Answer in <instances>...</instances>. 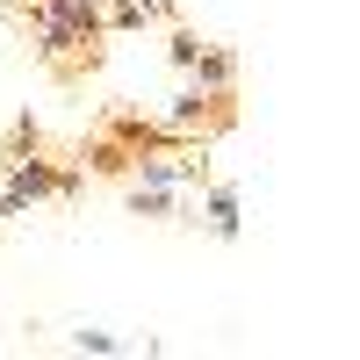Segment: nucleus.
Instances as JSON below:
<instances>
[{"mask_svg": "<svg viewBox=\"0 0 360 360\" xmlns=\"http://www.w3.org/2000/svg\"><path fill=\"white\" fill-rule=\"evenodd\" d=\"M29 22V44H37V58L51 72H79L101 58V0H72V8H22Z\"/></svg>", "mask_w": 360, "mask_h": 360, "instance_id": "1", "label": "nucleus"}, {"mask_svg": "<svg viewBox=\"0 0 360 360\" xmlns=\"http://www.w3.org/2000/svg\"><path fill=\"white\" fill-rule=\"evenodd\" d=\"M86 188V166H51L44 152H29V159H0V224H15L22 209H37V202H72Z\"/></svg>", "mask_w": 360, "mask_h": 360, "instance_id": "2", "label": "nucleus"}, {"mask_svg": "<svg viewBox=\"0 0 360 360\" xmlns=\"http://www.w3.org/2000/svg\"><path fill=\"white\" fill-rule=\"evenodd\" d=\"M159 123L180 137V144H209L224 123H231V94H202V86H180V94L166 101Z\"/></svg>", "mask_w": 360, "mask_h": 360, "instance_id": "3", "label": "nucleus"}, {"mask_svg": "<svg viewBox=\"0 0 360 360\" xmlns=\"http://www.w3.org/2000/svg\"><path fill=\"white\" fill-rule=\"evenodd\" d=\"M195 224H209V238H231L245 231V217H238V188H224V180H202V217Z\"/></svg>", "mask_w": 360, "mask_h": 360, "instance_id": "4", "label": "nucleus"}, {"mask_svg": "<svg viewBox=\"0 0 360 360\" xmlns=\"http://www.w3.org/2000/svg\"><path fill=\"white\" fill-rule=\"evenodd\" d=\"M144 22H173V0H101V29L108 37L144 29Z\"/></svg>", "mask_w": 360, "mask_h": 360, "instance_id": "5", "label": "nucleus"}, {"mask_svg": "<svg viewBox=\"0 0 360 360\" xmlns=\"http://www.w3.org/2000/svg\"><path fill=\"white\" fill-rule=\"evenodd\" d=\"M188 79L202 86V94H231V86H238V51L202 44V51H195V65H188Z\"/></svg>", "mask_w": 360, "mask_h": 360, "instance_id": "6", "label": "nucleus"}, {"mask_svg": "<svg viewBox=\"0 0 360 360\" xmlns=\"http://www.w3.org/2000/svg\"><path fill=\"white\" fill-rule=\"evenodd\" d=\"M123 202H130V217H173V188H152V180H130L123 188Z\"/></svg>", "mask_w": 360, "mask_h": 360, "instance_id": "7", "label": "nucleus"}, {"mask_svg": "<svg viewBox=\"0 0 360 360\" xmlns=\"http://www.w3.org/2000/svg\"><path fill=\"white\" fill-rule=\"evenodd\" d=\"M72 353H101L108 360V353H130V346L115 339V332H72Z\"/></svg>", "mask_w": 360, "mask_h": 360, "instance_id": "8", "label": "nucleus"}, {"mask_svg": "<svg viewBox=\"0 0 360 360\" xmlns=\"http://www.w3.org/2000/svg\"><path fill=\"white\" fill-rule=\"evenodd\" d=\"M195 51H202V37H195V29H188V22H173V65H180V72H188V65H195Z\"/></svg>", "mask_w": 360, "mask_h": 360, "instance_id": "9", "label": "nucleus"}, {"mask_svg": "<svg viewBox=\"0 0 360 360\" xmlns=\"http://www.w3.org/2000/svg\"><path fill=\"white\" fill-rule=\"evenodd\" d=\"M29 8H72V0H29Z\"/></svg>", "mask_w": 360, "mask_h": 360, "instance_id": "10", "label": "nucleus"}, {"mask_svg": "<svg viewBox=\"0 0 360 360\" xmlns=\"http://www.w3.org/2000/svg\"><path fill=\"white\" fill-rule=\"evenodd\" d=\"M0 8H8V0H0Z\"/></svg>", "mask_w": 360, "mask_h": 360, "instance_id": "11", "label": "nucleus"}]
</instances>
